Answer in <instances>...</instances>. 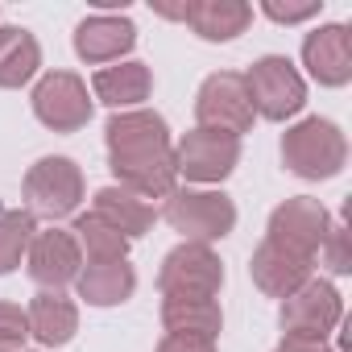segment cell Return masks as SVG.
<instances>
[{
  "mask_svg": "<svg viewBox=\"0 0 352 352\" xmlns=\"http://www.w3.org/2000/svg\"><path fill=\"white\" fill-rule=\"evenodd\" d=\"M34 216L30 212H0V274H9L21 265L34 241Z\"/></svg>",
  "mask_w": 352,
  "mask_h": 352,
  "instance_id": "cb8c5ba5",
  "label": "cell"
},
{
  "mask_svg": "<svg viewBox=\"0 0 352 352\" xmlns=\"http://www.w3.org/2000/svg\"><path fill=\"white\" fill-rule=\"evenodd\" d=\"M344 307L331 282L311 278L307 286H298L290 298H282V327L286 340H311V344H327V336L336 331Z\"/></svg>",
  "mask_w": 352,
  "mask_h": 352,
  "instance_id": "52a82bcc",
  "label": "cell"
},
{
  "mask_svg": "<svg viewBox=\"0 0 352 352\" xmlns=\"http://www.w3.org/2000/svg\"><path fill=\"white\" fill-rule=\"evenodd\" d=\"M104 137H108L112 174L120 179L124 191H133L137 199H166L174 191L179 166H174L170 129L157 112H149V108L116 112L108 120Z\"/></svg>",
  "mask_w": 352,
  "mask_h": 352,
  "instance_id": "6da1fadb",
  "label": "cell"
},
{
  "mask_svg": "<svg viewBox=\"0 0 352 352\" xmlns=\"http://www.w3.org/2000/svg\"><path fill=\"white\" fill-rule=\"evenodd\" d=\"M104 224H112L124 241H133V236H145L149 232V224H153V208L145 204V199H137L133 191H124V187H104V191H96V208H91Z\"/></svg>",
  "mask_w": 352,
  "mask_h": 352,
  "instance_id": "ffe728a7",
  "label": "cell"
},
{
  "mask_svg": "<svg viewBox=\"0 0 352 352\" xmlns=\"http://www.w3.org/2000/svg\"><path fill=\"white\" fill-rule=\"evenodd\" d=\"M274 352H331L327 344H311V340H282Z\"/></svg>",
  "mask_w": 352,
  "mask_h": 352,
  "instance_id": "f1b7e54d",
  "label": "cell"
},
{
  "mask_svg": "<svg viewBox=\"0 0 352 352\" xmlns=\"http://www.w3.org/2000/svg\"><path fill=\"white\" fill-rule=\"evenodd\" d=\"M25 212L42 220H63L83 204V174L71 157H42L25 174Z\"/></svg>",
  "mask_w": 352,
  "mask_h": 352,
  "instance_id": "277c9868",
  "label": "cell"
},
{
  "mask_svg": "<svg viewBox=\"0 0 352 352\" xmlns=\"http://www.w3.org/2000/svg\"><path fill=\"white\" fill-rule=\"evenodd\" d=\"M249 274H253L257 290H265L270 298H290L298 286L311 282V261H302V257H294V253H286V249L261 241L257 253H253Z\"/></svg>",
  "mask_w": 352,
  "mask_h": 352,
  "instance_id": "5bb4252c",
  "label": "cell"
},
{
  "mask_svg": "<svg viewBox=\"0 0 352 352\" xmlns=\"http://www.w3.org/2000/svg\"><path fill=\"white\" fill-rule=\"evenodd\" d=\"M38 67H42V46L30 30H17V25L0 30V87L30 83Z\"/></svg>",
  "mask_w": 352,
  "mask_h": 352,
  "instance_id": "44dd1931",
  "label": "cell"
},
{
  "mask_svg": "<svg viewBox=\"0 0 352 352\" xmlns=\"http://www.w3.org/2000/svg\"><path fill=\"white\" fill-rule=\"evenodd\" d=\"M236 162H241V137L216 129H195L174 149V166L191 183H220L236 170Z\"/></svg>",
  "mask_w": 352,
  "mask_h": 352,
  "instance_id": "30bf717a",
  "label": "cell"
},
{
  "mask_svg": "<svg viewBox=\"0 0 352 352\" xmlns=\"http://www.w3.org/2000/svg\"><path fill=\"white\" fill-rule=\"evenodd\" d=\"M319 253L327 257V270H331V274H348V270H352V253H348V228H344V224H327V236H323Z\"/></svg>",
  "mask_w": 352,
  "mask_h": 352,
  "instance_id": "484cf974",
  "label": "cell"
},
{
  "mask_svg": "<svg viewBox=\"0 0 352 352\" xmlns=\"http://www.w3.org/2000/svg\"><path fill=\"white\" fill-rule=\"evenodd\" d=\"M25 319H30V336L42 340L46 348H63V344H71V336L79 331V307H75L63 290H42V294H34Z\"/></svg>",
  "mask_w": 352,
  "mask_h": 352,
  "instance_id": "9a60e30c",
  "label": "cell"
},
{
  "mask_svg": "<svg viewBox=\"0 0 352 352\" xmlns=\"http://www.w3.org/2000/svg\"><path fill=\"white\" fill-rule=\"evenodd\" d=\"M245 87H249L253 112L265 116V120H286V116H294L307 104V83L290 67V58H282V54L257 58L253 71L245 75Z\"/></svg>",
  "mask_w": 352,
  "mask_h": 352,
  "instance_id": "5b68a950",
  "label": "cell"
},
{
  "mask_svg": "<svg viewBox=\"0 0 352 352\" xmlns=\"http://www.w3.org/2000/svg\"><path fill=\"white\" fill-rule=\"evenodd\" d=\"M162 220L174 232H183L191 245H208L236 228V208L220 191H170Z\"/></svg>",
  "mask_w": 352,
  "mask_h": 352,
  "instance_id": "3957f363",
  "label": "cell"
},
{
  "mask_svg": "<svg viewBox=\"0 0 352 352\" xmlns=\"http://www.w3.org/2000/svg\"><path fill=\"white\" fill-rule=\"evenodd\" d=\"M133 42H137V30L129 17H104L100 13V17L79 21V30H75V50L87 63H112L124 50H133Z\"/></svg>",
  "mask_w": 352,
  "mask_h": 352,
  "instance_id": "2e32d148",
  "label": "cell"
},
{
  "mask_svg": "<svg viewBox=\"0 0 352 352\" xmlns=\"http://www.w3.org/2000/svg\"><path fill=\"white\" fill-rule=\"evenodd\" d=\"M327 224L331 220H327V208L319 199L294 195V199H286L270 216L265 241L278 245V249H286V253H294V257H302V261H315V253H319V245L327 236Z\"/></svg>",
  "mask_w": 352,
  "mask_h": 352,
  "instance_id": "9c48e42d",
  "label": "cell"
},
{
  "mask_svg": "<svg viewBox=\"0 0 352 352\" xmlns=\"http://www.w3.org/2000/svg\"><path fill=\"white\" fill-rule=\"evenodd\" d=\"M75 286H79V298H87L91 307H116L133 294L137 274H133L129 257L124 261H87L79 270Z\"/></svg>",
  "mask_w": 352,
  "mask_h": 352,
  "instance_id": "ac0fdd59",
  "label": "cell"
},
{
  "mask_svg": "<svg viewBox=\"0 0 352 352\" xmlns=\"http://www.w3.org/2000/svg\"><path fill=\"white\" fill-rule=\"evenodd\" d=\"M96 100H104L108 108H129V104H141L153 87V75L145 63H120V67H104L96 79Z\"/></svg>",
  "mask_w": 352,
  "mask_h": 352,
  "instance_id": "7402d4cb",
  "label": "cell"
},
{
  "mask_svg": "<svg viewBox=\"0 0 352 352\" xmlns=\"http://www.w3.org/2000/svg\"><path fill=\"white\" fill-rule=\"evenodd\" d=\"M319 13V0H294V5H290V0H286V5H282V0H265V17H274V21H307V17H315Z\"/></svg>",
  "mask_w": 352,
  "mask_h": 352,
  "instance_id": "4316f807",
  "label": "cell"
},
{
  "mask_svg": "<svg viewBox=\"0 0 352 352\" xmlns=\"http://www.w3.org/2000/svg\"><path fill=\"white\" fill-rule=\"evenodd\" d=\"M183 21L204 38V42H232L236 34H245V25L253 21V9L241 0H187Z\"/></svg>",
  "mask_w": 352,
  "mask_h": 352,
  "instance_id": "e0dca14e",
  "label": "cell"
},
{
  "mask_svg": "<svg viewBox=\"0 0 352 352\" xmlns=\"http://www.w3.org/2000/svg\"><path fill=\"white\" fill-rule=\"evenodd\" d=\"M30 340V319L21 307L0 302V352H17Z\"/></svg>",
  "mask_w": 352,
  "mask_h": 352,
  "instance_id": "d4e9b609",
  "label": "cell"
},
{
  "mask_svg": "<svg viewBox=\"0 0 352 352\" xmlns=\"http://www.w3.org/2000/svg\"><path fill=\"white\" fill-rule=\"evenodd\" d=\"M195 116H199V129H216V133H232V137L249 133L257 112H253L245 75H236V71L208 75L195 96Z\"/></svg>",
  "mask_w": 352,
  "mask_h": 352,
  "instance_id": "8992f818",
  "label": "cell"
},
{
  "mask_svg": "<svg viewBox=\"0 0 352 352\" xmlns=\"http://www.w3.org/2000/svg\"><path fill=\"white\" fill-rule=\"evenodd\" d=\"M162 323L166 331H195V336H212L224 327V311L216 298H199V294H162Z\"/></svg>",
  "mask_w": 352,
  "mask_h": 352,
  "instance_id": "d6986e66",
  "label": "cell"
},
{
  "mask_svg": "<svg viewBox=\"0 0 352 352\" xmlns=\"http://www.w3.org/2000/svg\"><path fill=\"white\" fill-rule=\"evenodd\" d=\"M157 286L162 294H199V298H216L224 286V261L208 249V245H191L183 241L179 249H170L162 270H157Z\"/></svg>",
  "mask_w": 352,
  "mask_h": 352,
  "instance_id": "ba28073f",
  "label": "cell"
},
{
  "mask_svg": "<svg viewBox=\"0 0 352 352\" xmlns=\"http://www.w3.org/2000/svg\"><path fill=\"white\" fill-rule=\"evenodd\" d=\"M34 112L46 129L54 133H75L91 120V100H87V83L71 71H50L42 75V83L34 87Z\"/></svg>",
  "mask_w": 352,
  "mask_h": 352,
  "instance_id": "8fae6325",
  "label": "cell"
},
{
  "mask_svg": "<svg viewBox=\"0 0 352 352\" xmlns=\"http://www.w3.org/2000/svg\"><path fill=\"white\" fill-rule=\"evenodd\" d=\"M83 270V257H79V241L63 228H50V232H34L30 241V274L42 290H63L67 282H75Z\"/></svg>",
  "mask_w": 352,
  "mask_h": 352,
  "instance_id": "7c38bea8",
  "label": "cell"
},
{
  "mask_svg": "<svg viewBox=\"0 0 352 352\" xmlns=\"http://www.w3.org/2000/svg\"><path fill=\"white\" fill-rule=\"evenodd\" d=\"M282 162L298 174V179H336L348 162V145H344V133L331 124V120H298L294 129H286L282 137Z\"/></svg>",
  "mask_w": 352,
  "mask_h": 352,
  "instance_id": "7a4b0ae2",
  "label": "cell"
},
{
  "mask_svg": "<svg viewBox=\"0 0 352 352\" xmlns=\"http://www.w3.org/2000/svg\"><path fill=\"white\" fill-rule=\"evenodd\" d=\"M302 63L323 87H344L352 79V34H348V25H323V30L307 34Z\"/></svg>",
  "mask_w": 352,
  "mask_h": 352,
  "instance_id": "4fadbf2b",
  "label": "cell"
},
{
  "mask_svg": "<svg viewBox=\"0 0 352 352\" xmlns=\"http://www.w3.org/2000/svg\"><path fill=\"white\" fill-rule=\"evenodd\" d=\"M157 352H216V340L212 336H195V331H166Z\"/></svg>",
  "mask_w": 352,
  "mask_h": 352,
  "instance_id": "83f0119b",
  "label": "cell"
},
{
  "mask_svg": "<svg viewBox=\"0 0 352 352\" xmlns=\"http://www.w3.org/2000/svg\"><path fill=\"white\" fill-rule=\"evenodd\" d=\"M75 232H79V245L87 249V261H124L129 257V241L112 224H104L96 212L79 216L75 220Z\"/></svg>",
  "mask_w": 352,
  "mask_h": 352,
  "instance_id": "603a6c76",
  "label": "cell"
}]
</instances>
